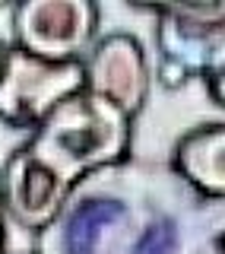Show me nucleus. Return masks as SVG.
<instances>
[{
	"label": "nucleus",
	"mask_w": 225,
	"mask_h": 254,
	"mask_svg": "<svg viewBox=\"0 0 225 254\" xmlns=\"http://www.w3.org/2000/svg\"><path fill=\"white\" fill-rule=\"evenodd\" d=\"M168 165L203 197L225 200V121H210L181 133Z\"/></svg>",
	"instance_id": "6e6552de"
},
{
	"label": "nucleus",
	"mask_w": 225,
	"mask_h": 254,
	"mask_svg": "<svg viewBox=\"0 0 225 254\" xmlns=\"http://www.w3.org/2000/svg\"><path fill=\"white\" fill-rule=\"evenodd\" d=\"M0 181H3V203L10 226L26 229L32 235L51 226L70 197V190L60 188L51 175H45L19 146L3 159Z\"/></svg>",
	"instance_id": "0eeeda50"
},
{
	"label": "nucleus",
	"mask_w": 225,
	"mask_h": 254,
	"mask_svg": "<svg viewBox=\"0 0 225 254\" xmlns=\"http://www.w3.org/2000/svg\"><path fill=\"white\" fill-rule=\"evenodd\" d=\"M29 254H35V251H29Z\"/></svg>",
	"instance_id": "ddd939ff"
},
{
	"label": "nucleus",
	"mask_w": 225,
	"mask_h": 254,
	"mask_svg": "<svg viewBox=\"0 0 225 254\" xmlns=\"http://www.w3.org/2000/svg\"><path fill=\"white\" fill-rule=\"evenodd\" d=\"M3 51H6V48H3V42H0V61H3Z\"/></svg>",
	"instance_id": "9b49d317"
},
{
	"label": "nucleus",
	"mask_w": 225,
	"mask_h": 254,
	"mask_svg": "<svg viewBox=\"0 0 225 254\" xmlns=\"http://www.w3.org/2000/svg\"><path fill=\"white\" fill-rule=\"evenodd\" d=\"M86 89L83 61H42L6 45L0 61V124L35 130L63 99Z\"/></svg>",
	"instance_id": "20e7f679"
},
{
	"label": "nucleus",
	"mask_w": 225,
	"mask_h": 254,
	"mask_svg": "<svg viewBox=\"0 0 225 254\" xmlns=\"http://www.w3.org/2000/svg\"><path fill=\"white\" fill-rule=\"evenodd\" d=\"M133 121L102 95L79 89L45 118L19 149L60 188L73 190L86 175L130 159Z\"/></svg>",
	"instance_id": "f03ea898"
},
{
	"label": "nucleus",
	"mask_w": 225,
	"mask_h": 254,
	"mask_svg": "<svg viewBox=\"0 0 225 254\" xmlns=\"http://www.w3.org/2000/svg\"><path fill=\"white\" fill-rule=\"evenodd\" d=\"M99 35L92 0H22L13 3V45L42 61H83Z\"/></svg>",
	"instance_id": "39448f33"
},
{
	"label": "nucleus",
	"mask_w": 225,
	"mask_h": 254,
	"mask_svg": "<svg viewBox=\"0 0 225 254\" xmlns=\"http://www.w3.org/2000/svg\"><path fill=\"white\" fill-rule=\"evenodd\" d=\"M219 254H225V242H222V248H219Z\"/></svg>",
	"instance_id": "f8f14e48"
},
{
	"label": "nucleus",
	"mask_w": 225,
	"mask_h": 254,
	"mask_svg": "<svg viewBox=\"0 0 225 254\" xmlns=\"http://www.w3.org/2000/svg\"><path fill=\"white\" fill-rule=\"evenodd\" d=\"M203 83H206V92H210V99H213L219 108H225V38L219 42V48L213 51L210 64H206Z\"/></svg>",
	"instance_id": "1a4fd4ad"
},
{
	"label": "nucleus",
	"mask_w": 225,
	"mask_h": 254,
	"mask_svg": "<svg viewBox=\"0 0 225 254\" xmlns=\"http://www.w3.org/2000/svg\"><path fill=\"white\" fill-rule=\"evenodd\" d=\"M83 64H86V89L102 95L133 121L146 105L152 83L146 48L140 38L130 32H111L92 45Z\"/></svg>",
	"instance_id": "423d86ee"
},
{
	"label": "nucleus",
	"mask_w": 225,
	"mask_h": 254,
	"mask_svg": "<svg viewBox=\"0 0 225 254\" xmlns=\"http://www.w3.org/2000/svg\"><path fill=\"white\" fill-rule=\"evenodd\" d=\"M0 254H10V216L3 203V181H0Z\"/></svg>",
	"instance_id": "9d476101"
},
{
	"label": "nucleus",
	"mask_w": 225,
	"mask_h": 254,
	"mask_svg": "<svg viewBox=\"0 0 225 254\" xmlns=\"http://www.w3.org/2000/svg\"><path fill=\"white\" fill-rule=\"evenodd\" d=\"M225 200L194 190L171 165L124 159L86 175L35 235V254H219Z\"/></svg>",
	"instance_id": "f257e3e1"
},
{
	"label": "nucleus",
	"mask_w": 225,
	"mask_h": 254,
	"mask_svg": "<svg viewBox=\"0 0 225 254\" xmlns=\"http://www.w3.org/2000/svg\"><path fill=\"white\" fill-rule=\"evenodd\" d=\"M156 16V76L168 92H178L190 79H203L213 51L225 38V0L219 3H159L136 6Z\"/></svg>",
	"instance_id": "7ed1b4c3"
}]
</instances>
